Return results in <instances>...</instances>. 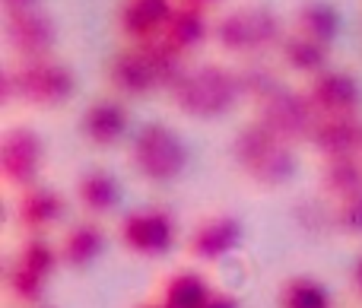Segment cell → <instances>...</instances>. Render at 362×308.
I'll return each instance as SVG.
<instances>
[{"instance_id": "cell-27", "label": "cell", "mask_w": 362, "mask_h": 308, "mask_svg": "<svg viewBox=\"0 0 362 308\" xmlns=\"http://www.w3.org/2000/svg\"><path fill=\"white\" fill-rule=\"evenodd\" d=\"M238 80H242V93L251 95L255 102L267 99V95L280 86V83L270 76V70H261V67H251V70H245V73H238Z\"/></svg>"}, {"instance_id": "cell-7", "label": "cell", "mask_w": 362, "mask_h": 308, "mask_svg": "<svg viewBox=\"0 0 362 308\" xmlns=\"http://www.w3.org/2000/svg\"><path fill=\"white\" fill-rule=\"evenodd\" d=\"M216 38L223 48L238 51V54L267 48L280 38V19L264 6H245V10H235L219 19Z\"/></svg>"}, {"instance_id": "cell-22", "label": "cell", "mask_w": 362, "mask_h": 308, "mask_svg": "<svg viewBox=\"0 0 362 308\" xmlns=\"http://www.w3.org/2000/svg\"><path fill=\"white\" fill-rule=\"evenodd\" d=\"M340 29V13L334 10L331 4H321V0H315V4H305L299 10V32L302 35H312L318 38V42H331L334 35H337Z\"/></svg>"}, {"instance_id": "cell-29", "label": "cell", "mask_w": 362, "mask_h": 308, "mask_svg": "<svg viewBox=\"0 0 362 308\" xmlns=\"http://www.w3.org/2000/svg\"><path fill=\"white\" fill-rule=\"evenodd\" d=\"M204 308H238V302L232 296H223V292H213L210 302H206Z\"/></svg>"}, {"instance_id": "cell-16", "label": "cell", "mask_w": 362, "mask_h": 308, "mask_svg": "<svg viewBox=\"0 0 362 308\" xmlns=\"http://www.w3.org/2000/svg\"><path fill=\"white\" fill-rule=\"evenodd\" d=\"M165 42L172 45L175 51H191L197 48L200 42L206 38V16H204V6H194V4H181L172 13L169 25H165Z\"/></svg>"}, {"instance_id": "cell-5", "label": "cell", "mask_w": 362, "mask_h": 308, "mask_svg": "<svg viewBox=\"0 0 362 308\" xmlns=\"http://www.w3.org/2000/svg\"><path fill=\"white\" fill-rule=\"evenodd\" d=\"M134 165L150 182H172L185 172L187 153L178 134H172L165 124H146L134 137Z\"/></svg>"}, {"instance_id": "cell-6", "label": "cell", "mask_w": 362, "mask_h": 308, "mask_svg": "<svg viewBox=\"0 0 362 308\" xmlns=\"http://www.w3.org/2000/svg\"><path fill=\"white\" fill-rule=\"evenodd\" d=\"M257 108H261V124H267L270 131L280 134L289 143L302 137L312 140L315 127L321 121V112L312 102V95L293 93V89H283V86H276L267 99L257 102Z\"/></svg>"}, {"instance_id": "cell-10", "label": "cell", "mask_w": 362, "mask_h": 308, "mask_svg": "<svg viewBox=\"0 0 362 308\" xmlns=\"http://www.w3.org/2000/svg\"><path fill=\"white\" fill-rule=\"evenodd\" d=\"M6 42L25 57H45L54 45V23L38 10H6Z\"/></svg>"}, {"instance_id": "cell-8", "label": "cell", "mask_w": 362, "mask_h": 308, "mask_svg": "<svg viewBox=\"0 0 362 308\" xmlns=\"http://www.w3.org/2000/svg\"><path fill=\"white\" fill-rule=\"evenodd\" d=\"M121 242L131 251L146 254V258H159L172 248L175 242V220L165 210H137L127 213L121 223Z\"/></svg>"}, {"instance_id": "cell-21", "label": "cell", "mask_w": 362, "mask_h": 308, "mask_svg": "<svg viewBox=\"0 0 362 308\" xmlns=\"http://www.w3.org/2000/svg\"><path fill=\"white\" fill-rule=\"evenodd\" d=\"M76 197L83 201V207L93 213H108L118 203V184L108 172H86L76 184Z\"/></svg>"}, {"instance_id": "cell-14", "label": "cell", "mask_w": 362, "mask_h": 308, "mask_svg": "<svg viewBox=\"0 0 362 308\" xmlns=\"http://www.w3.org/2000/svg\"><path fill=\"white\" fill-rule=\"evenodd\" d=\"M242 242V223L235 216H213L200 223L191 235V254L204 261H219L229 251H235Z\"/></svg>"}, {"instance_id": "cell-24", "label": "cell", "mask_w": 362, "mask_h": 308, "mask_svg": "<svg viewBox=\"0 0 362 308\" xmlns=\"http://www.w3.org/2000/svg\"><path fill=\"white\" fill-rule=\"evenodd\" d=\"M325 188L334 191L337 197H346V194H356V191H362V165L356 162V156L327 159Z\"/></svg>"}, {"instance_id": "cell-20", "label": "cell", "mask_w": 362, "mask_h": 308, "mask_svg": "<svg viewBox=\"0 0 362 308\" xmlns=\"http://www.w3.org/2000/svg\"><path fill=\"white\" fill-rule=\"evenodd\" d=\"M102 251H105V235L93 223L70 229L67 239H64V261L74 267H89Z\"/></svg>"}, {"instance_id": "cell-2", "label": "cell", "mask_w": 362, "mask_h": 308, "mask_svg": "<svg viewBox=\"0 0 362 308\" xmlns=\"http://www.w3.org/2000/svg\"><path fill=\"white\" fill-rule=\"evenodd\" d=\"M242 80L238 73L219 67V64H204V67L185 70L172 86V99L185 114L191 118H219L238 102Z\"/></svg>"}, {"instance_id": "cell-26", "label": "cell", "mask_w": 362, "mask_h": 308, "mask_svg": "<svg viewBox=\"0 0 362 308\" xmlns=\"http://www.w3.org/2000/svg\"><path fill=\"white\" fill-rule=\"evenodd\" d=\"M45 283H48V277H42V273L29 271L25 264H13L10 271V290L16 292L23 302H38V299L45 296Z\"/></svg>"}, {"instance_id": "cell-31", "label": "cell", "mask_w": 362, "mask_h": 308, "mask_svg": "<svg viewBox=\"0 0 362 308\" xmlns=\"http://www.w3.org/2000/svg\"><path fill=\"white\" fill-rule=\"evenodd\" d=\"M353 286H356V292L362 296V258L356 261V267H353Z\"/></svg>"}, {"instance_id": "cell-1", "label": "cell", "mask_w": 362, "mask_h": 308, "mask_svg": "<svg viewBox=\"0 0 362 308\" xmlns=\"http://www.w3.org/2000/svg\"><path fill=\"white\" fill-rule=\"evenodd\" d=\"M185 73L181 51L172 48L165 38L156 42H134L108 67V80L124 95H146L156 89H172Z\"/></svg>"}, {"instance_id": "cell-23", "label": "cell", "mask_w": 362, "mask_h": 308, "mask_svg": "<svg viewBox=\"0 0 362 308\" xmlns=\"http://www.w3.org/2000/svg\"><path fill=\"white\" fill-rule=\"evenodd\" d=\"M283 308H331L327 290L312 277H293L280 292Z\"/></svg>"}, {"instance_id": "cell-25", "label": "cell", "mask_w": 362, "mask_h": 308, "mask_svg": "<svg viewBox=\"0 0 362 308\" xmlns=\"http://www.w3.org/2000/svg\"><path fill=\"white\" fill-rule=\"evenodd\" d=\"M16 261H19V264H25L29 271L42 273V277H51V273H54V267H57V251L48 245V242L32 239V242H25V245H23V251H19Z\"/></svg>"}, {"instance_id": "cell-11", "label": "cell", "mask_w": 362, "mask_h": 308, "mask_svg": "<svg viewBox=\"0 0 362 308\" xmlns=\"http://www.w3.org/2000/svg\"><path fill=\"white\" fill-rule=\"evenodd\" d=\"M308 95L321 114H356V108L362 105L359 83L344 70H321L312 80Z\"/></svg>"}, {"instance_id": "cell-4", "label": "cell", "mask_w": 362, "mask_h": 308, "mask_svg": "<svg viewBox=\"0 0 362 308\" xmlns=\"http://www.w3.org/2000/svg\"><path fill=\"white\" fill-rule=\"evenodd\" d=\"M74 73L64 64L35 57V61H25L19 70L4 76V99L19 95L32 105H64L74 95Z\"/></svg>"}, {"instance_id": "cell-32", "label": "cell", "mask_w": 362, "mask_h": 308, "mask_svg": "<svg viewBox=\"0 0 362 308\" xmlns=\"http://www.w3.org/2000/svg\"><path fill=\"white\" fill-rule=\"evenodd\" d=\"M185 4H194V6H206V4H216V0H185Z\"/></svg>"}, {"instance_id": "cell-13", "label": "cell", "mask_w": 362, "mask_h": 308, "mask_svg": "<svg viewBox=\"0 0 362 308\" xmlns=\"http://www.w3.org/2000/svg\"><path fill=\"white\" fill-rule=\"evenodd\" d=\"M312 143L327 159L356 156L362 150V121L356 114H321L318 127L312 134Z\"/></svg>"}, {"instance_id": "cell-19", "label": "cell", "mask_w": 362, "mask_h": 308, "mask_svg": "<svg viewBox=\"0 0 362 308\" xmlns=\"http://www.w3.org/2000/svg\"><path fill=\"white\" fill-rule=\"evenodd\" d=\"M283 57H286V64L293 70H299V73H321L327 64V45L312 35L296 32V35H289L286 42H283Z\"/></svg>"}, {"instance_id": "cell-28", "label": "cell", "mask_w": 362, "mask_h": 308, "mask_svg": "<svg viewBox=\"0 0 362 308\" xmlns=\"http://www.w3.org/2000/svg\"><path fill=\"white\" fill-rule=\"evenodd\" d=\"M334 220H337V226L346 229V232H359L362 235V191L340 197Z\"/></svg>"}, {"instance_id": "cell-30", "label": "cell", "mask_w": 362, "mask_h": 308, "mask_svg": "<svg viewBox=\"0 0 362 308\" xmlns=\"http://www.w3.org/2000/svg\"><path fill=\"white\" fill-rule=\"evenodd\" d=\"M6 10H35L38 0H4Z\"/></svg>"}, {"instance_id": "cell-15", "label": "cell", "mask_w": 362, "mask_h": 308, "mask_svg": "<svg viewBox=\"0 0 362 308\" xmlns=\"http://www.w3.org/2000/svg\"><path fill=\"white\" fill-rule=\"evenodd\" d=\"M127 134V108L121 102L99 99L83 114V137L95 146H112Z\"/></svg>"}, {"instance_id": "cell-9", "label": "cell", "mask_w": 362, "mask_h": 308, "mask_svg": "<svg viewBox=\"0 0 362 308\" xmlns=\"http://www.w3.org/2000/svg\"><path fill=\"white\" fill-rule=\"evenodd\" d=\"M42 165V140L29 127H13L0 140V172L10 184H29Z\"/></svg>"}, {"instance_id": "cell-3", "label": "cell", "mask_w": 362, "mask_h": 308, "mask_svg": "<svg viewBox=\"0 0 362 308\" xmlns=\"http://www.w3.org/2000/svg\"><path fill=\"white\" fill-rule=\"evenodd\" d=\"M232 153H235V162L242 165L245 175L261 184H283L296 172V156L289 150V140H283L261 121L238 134Z\"/></svg>"}, {"instance_id": "cell-17", "label": "cell", "mask_w": 362, "mask_h": 308, "mask_svg": "<svg viewBox=\"0 0 362 308\" xmlns=\"http://www.w3.org/2000/svg\"><path fill=\"white\" fill-rule=\"evenodd\" d=\"M64 216V197L57 191L48 188H32L25 191V197L19 201V223L25 229H45L51 223H57Z\"/></svg>"}, {"instance_id": "cell-33", "label": "cell", "mask_w": 362, "mask_h": 308, "mask_svg": "<svg viewBox=\"0 0 362 308\" xmlns=\"http://www.w3.org/2000/svg\"><path fill=\"white\" fill-rule=\"evenodd\" d=\"M144 308H165V305H144Z\"/></svg>"}, {"instance_id": "cell-12", "label": "cell", "mask_w": 362, "mask_h": 308, "mask_svg": "<svg viewBox=\"0 0 362 308\" xmlns=\"http://www.w3.org/2000/svg\"><path fill=\"white\" fill-rule=\"evenodd\" d=\"M172 13V0H124L121 6V32L134 42H156L165 35Z\"/></svg>"}, {"instance_id": "cell-18", "label": "cell", "mask_w": 362, "mask_h": 308, "mask_svg": "<svg viewBox=\"0 0 362 308\" xmlns=\"http://www.w3.org/2000/svg\"><path fill=\"white\" fill-rule=\"evenodd\" d=\"M210 286H206V280L200 277V273H175V277L165 283L163 290V305L165 308H204L210 302Z\"/></svg>"}]
</instances>
